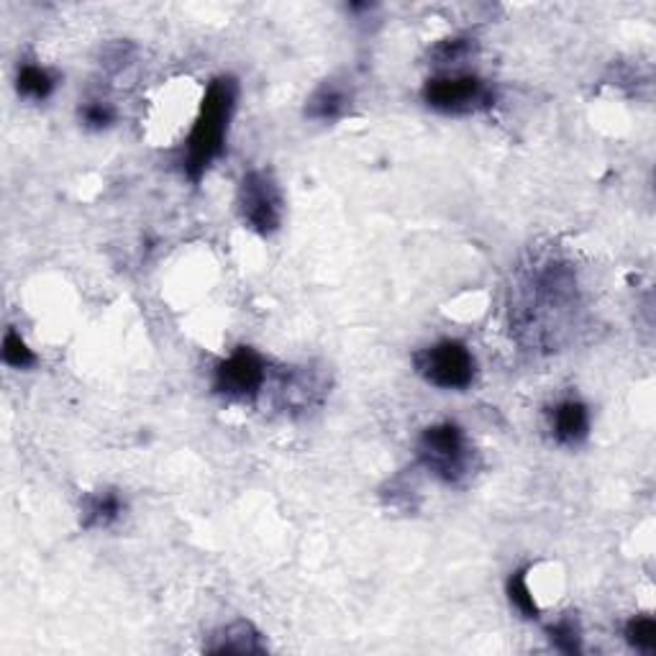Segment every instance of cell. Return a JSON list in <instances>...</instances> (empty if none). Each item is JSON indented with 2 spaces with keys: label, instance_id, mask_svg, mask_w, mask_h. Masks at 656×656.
Returning a JSON list of instances; mask_svg holds the SVG:
<instances>
[{
  "label": "cell",
  "instance_id": "cell-1",
  "mask_svg": "<svg viewBox=\"0 0 656 656\" xmlns=\"http://www.w3.org/2000/svg\"><path fill=\"white\" fill-rule=\"evenodd\" d=\"M236 100H239V83L232 75L216 77L205 88L183 157V172L193 183H201L205 172L213 168V162L224 157L228 129H232V118L236 114Z\"/></svg>",
  "mask_w": 656,
  "mask_h": 656
},
{
  "label": "cell",
  "instance_id": "cell-2",
  "mask_svg": "<svg viewBox=\"0 0 656 656\" xmlns=\"http://www.w3.org/2000/svg\"><path fill=\"white\" fill-rule=\"evenodd\" d=\"M418 462L444 485H462L474 470V449L467 431L454 421L429 426L418 439Z\"/></svg>",
  "mask_w": 656,
  "mask_h": 656
},
{
  "label": "cell",
  "instance_id": "cell-3",
  "mask_svg": "<svg viewBox=\"0 0 656 656\" xmlns=\"http://www.w3.org/2000/svg\"><path fill=\"white\" fill-rule=\"evenodd\" d=\"M413 367L426 383L439 390H467L477 377V359L470 346L456 338L423 346L421 352L413 354Z\"/></svg>",
  "mask_w": 656,
  "mask_h": 656
},
{
  "label": "cell",
  "instance_id": "cell-4",
  "mask_svg": "<svg viewBox=\"0 0 656 656\" xmlns=\"http://www.w3.org/2000/svg\"><path fill=\"white\" fill-rule=\"evenodd\" d=\"M236 208L244 226L259 236H272L282 226L284 195L270 170H249L236 193Z\"/></svg>",
  "mask_w": 656,
  "mask_h": 656
},
{
  "label": "cell",
  "instance_id": "cell-5",
  "mask_svg": "<svg viewBox=\"0 0 656 656\" xmlns=\"http://www.w3.org/2000/svg\"><path fill=\"white\" fill-rule=\"evenodd\" d=\"M421 98L431 110L444 116H470L495 106V90L477 75L456 73L426 80Z\"/></svg>",
  "mask_w": 656,
  "mask_h": 656
},
{
  "label": "cell",
  "instance_id": "cell-6",
  "mask_svg": "<svg viewBox=\"0 0 656 656\" xmlns=\"http://www.w3.org/2000/svg\"><path fill=\"white\" fill-rule=\"evenodd\" d=\"M267 383H270V369L262 354L251 346L234 349L213 373V390L234 402L259 398L267 390Z\"/></svg>",
  "mask_w": 656,
  "mask_h": 656
},
{
  "label": "cell",
  "instance_id": "cell-7",
  "mask_svg": "<svg viewBox=\"0 0 656 656\" xmlns=\"http://www.w3.org/2000/svg\"><path fill=\"white\" fill-rule=\"evenodd\" d=\"M352 103H354L352 85L342 80V77H329V80H323L319 88L308 95L305 116L311 118V121L334 123L338 118L349 114Z\"/></svg>",
  "mask_w": 656,
  "mask_h": 656
},
{
  "label": "cell",
  "instance_id": "cell-8",
  "mask_svg": "<svg viewBox=\"0 0 656 656\" xmlns=\"http://www.w3.org/2000/svg\"><path fill=\"white\" fill-rule=\"evenodd\" d=\"M549 431L559 447H580L590 437V410L582 400H559L549 410Z\"/></svg>",
  "mask_w": 656,
  "mask_h": 656
},
{
  "label": "cell",
  "instance_id": "cell-9",
  "mask_svg": "<svg viewBox=\"0 0 656 656\" xmlns=\"http://www.w3.org/2000/svg\"><path fill=\"white\" fill-rule=\"evenodd\" d=\"M211 654H265L267 644L251 621H234L213 634V642L205 646Z\"/></svg>",
  "mask_w": 656,
  "mask_h": 656
},
{
  "label": "cell",
  "instance_id": "cell-10",
  "mask_svg": "<svg viewBox=\"0 0 656 656\" xmlns=\"http://www.w3.org/2000/svg\"><path fill=\"white\" fill-rule=\"evenodd\" d=\"M123 510L126 503L116 490H98V493L83 501V528H88V531H93V528H110L123 516Z\"/></svg>",
  "mask_w": 656,
  "mask_h": 656
},
{
  "label": "cell",
  "instance_id": "cell-11",
  "mask_svg": "<svg viewBox=\"0 0 656 656\" xmlns=\"http://www.w3.org/2000/svg\"><path fill=\"white\" fill-rule=\"evenodd\" d=\"M57 85L60 77L54 75L50 67L36 65V62H26V65H21L19 73H15V90H19L23 98L34 103L50 100L54 90H57Z\"/></svg>",
  "mask_w": 656,
  "mask_h": 656
},
{
  "label": "cell",
  "instance_id": "cell-12",
  "mask_svg": "<svg viewBox=\"0 0 656 656\" xmlns=\"http://www.w3.org/2000/svg\"><path fill=\"white\" fill-rule=\"evenodd\" d=\"M508 598L510 603L518 607V613H524L526 619H539V600L528 580V569H516L508 580Z\"/></svg>",
  "mask_w": 656,
  "mask_h": 656
},
{
  "label": "cell",
  "instance_id": "cell-13",
  "mask_svg": "<svg viewBox=\"0 0 656 656\" xmlns=\"http://www.w3.org/2000/svg\"><path fill=\"white\" fill-rule=\"evenodd\" d=\"M547 631H549L551 644H555V649L564 652V654L582 652V628H580V621H577V615H572V613L562 615V619L551 623Z\"/></svg>",
  "mask_w": 656,
  "mask_h": 656
},
{
  "label": "cell",
  "instance_id": "cell-14",
  "mask_svg": "<svg viewBox=\"0 0 656 656\" xmlns=\"http://www.w3.org/2000/svg\"><path fill=\"white\" fill-rule=\"evenodd\" d=\"M0 354H3L6 365L13 367V369H29L39 362L34 349H31V346L26 344V338H23L15 329L6 331L3 349H0Z\"/></svg>",
  "mask_w": 656,
  "mask_h": 656
},
{
  "label": "cell",
  "instance_id": "cell-15",
  "mask_svg": "<svg viewBox=\"0 0 656 656\" xmlns=\"http://www.w3.org/2000/svg\"><path fill=\"white\" fill-rule=\"evenodd\" d=\"M623 636H626V642L634 646L636 652H656V621L652 615H634V619L626 623Z\"/></svg>",
  "mask_w": 656,
  "mask_h": 656
},
{
  "label": "cell",
  "instance_id": "cell-16",
  "mask_svg": "<svg viewBox=\"0 0 656 656\" xmlns=\"http://www.w3.org/2000/svg\"><path fill=\"white\" fill-rule=\"evenodd\" d=\"M474 39L470 36H454L444 39L431 50V57L437 60V65H460L462 60H467L474 50Z\"/></svg>",
  "mask_w": 656,
  "mask_h": 656
},
{
  "label": "cell",
  "instance_id": "cell-17",
  "mask_svg": "<svg viewBox=\"0 0 656 656\" xmlns=\"http://www.w3.org/2000/svg\"><path fill=\"white\" fill-rule=\"evenodd\" d=\"M80 121L85 129L103 131L116 121V108L106 100H88L85 106H80Z\"/></svg>",
  "mask_w": 656,
  "mask_h": 656
}]
</instances>
